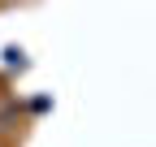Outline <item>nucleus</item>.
Instances as JSON below:
<instances>
[{
	"mask_svg": "<svg viewBox=\"0 0 156 147\" xmlns=\"http://www.w3.org/2000/svg\"><path fill=\"white\" fill-rule=\"evenodd\" d=\"M0 147H5V143H0Z\"/></svg>",
	"mask_w": 156,
	"mask_h": 147,
	"instance_id": "2",
	"label": "nucleus"
},
{
	"mask_svg": "<svg viewBox=\"0 0 156 147\" xmlns=\"http://www.w3.org/2000/svg\"><path fill=\"white\" fill-rule=\"evenodd\" d=\"M22 130V108L13 95H0V134H17Z\"/></svg>",
	"mask_w": 156,
	"mask_h": 147,
	"instance_id": "1",
	"label": "nucleus"
}]
</instances>
